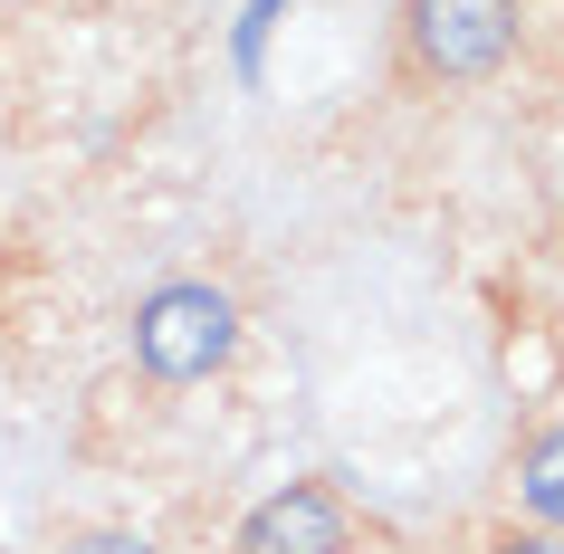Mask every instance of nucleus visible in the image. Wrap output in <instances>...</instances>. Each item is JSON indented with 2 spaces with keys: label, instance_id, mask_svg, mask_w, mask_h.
Listing matches in <instances>:
<instances>
[{
  "label": "nucleus",
  "instance_id": "7ed1b4c3",
  "mask_svg": "<svg viewBox=\"0 0 564 554\" xmlns=\"http://www.w3.org/2000/svg\"><path fill=\"white\" fill-rule=\"evenodd\" d=\"M230 554H355V507L335 478H288L230 525Z\"/></svg>",
  "mask_w": 564,
  "mask_h": 554
},
{
  "label": "nucleus",
  "instance_id": "20e7f679",
  "mask_svg": "<svg viewBox=\"0 0 564 554\" xmlns=\"http://www.w3.org/2000/svg\"><path fill=\"white\" fill-rule=\"evenodd\" d=\"M507 497H517V517L564 535V421L517 439V459H507Z\"/></svg>",
  "mask_w": 564,
  "mask_h": 554
},
{
  "label": "nucleus",
  "instance_id": "423d86ee",
  "mask_svg": "<svg viewBox=\"0 0 564 554\" xmlns=\"http://www.w3.org/2000/svg\"><path fill=\"white\" fill-rule=\"evenodd\" d=\"M478 554H564V535H545V525H527V517H507V525H488V545Z\"/></svg>",
  "mask_w": 564,
  "mask_h": 554
},
{
  "label": "nucleus",
  "instance_id": "39448f33",
  "mask_svg": "<svg viewBox=\"0 0 564 554\" xmlns=\"http://www.w3.org/2000/svg\"><path fill=\"white\" fill-rule=\"evenodd\" d=\"M58 554H163V545L134 525H77V535H58Z\"/></svg>",
  "mask_w": 564,
  "mask_h": 554
},
{
  "label": "nucleus",
  "instance_id": "f257e3e1",
  "mask_svg": "<svg viewBox=\"0 0 564 554\" xmlns=\"http://www.w3.org/2000/svg\"><path fill=\"white\" fill-rule=\"evenodd\" d=\"M527 48V0H392V77L412 96H469Z\"/></svg>",
  "mask_w": 564,
  "mask_h": 554
},
{
  "label": "nucleus",
  "instance_id": "f03ea898",
  "mask_svg": "<svg viewBox=\"0 0 564 554\" xmlns=\"http://www.w3.org/2000/svg\"><path fill=\"white\" fill-rule=\"evenodd\" d=\"M124 345H134V373L163 382V392H192V382H220L249 345V316H239V296L220 278H163V287L134 296V325H124Z\"/></svg>",
  "mask_w": 564,
  "mask_h": 554
}]
</instances>
